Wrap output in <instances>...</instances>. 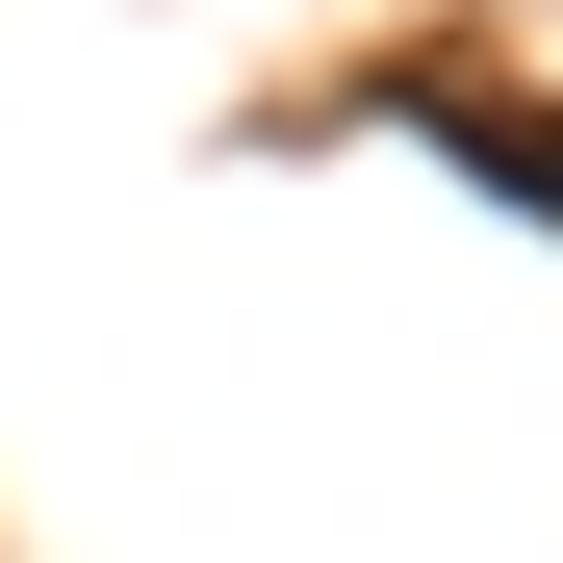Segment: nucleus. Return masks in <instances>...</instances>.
Segmentation results:
<instances>
[{"label":"nucleus","instance_id":"obj_1","mask_svg":"<svg viewBox=\"0 0 563 563\" xmlns=\"http://www.w3.org/2000/svg\"><path fill=\"white\" fill-rule=\"evenodd\" d=\"M487 179H512V206H563V129H487Z\"/></svg>","mask_w":563,"mask_h":563}]
</instances>
